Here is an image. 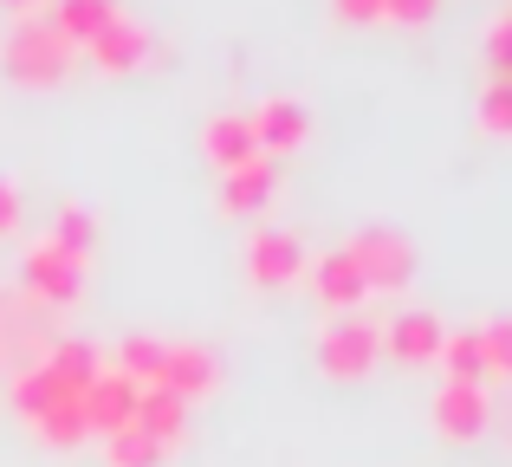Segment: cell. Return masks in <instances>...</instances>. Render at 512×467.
<instances>
[{
  "mask_svg": "<svg viewBox=\"0 0 512 467\" xmlns=\"http://www.w3.org/2000/svg\"><path fill=\"white\" fill-rule=\"evenodd\" d=\"M72 59H78V46H65L39 13H20L7 46H0V65H7L13 85H59V78L72 72Z\"/></svg>",
  "mask_w": 512,
  "mask_h": 467,
  "instance_id": "obj_1",
  "label": "cell"
},
{
  "mask_svg": "<svg viewBox=\"0 0 512 467\" xmlns=\"http://www.w3.org/2000/svg\"><path fill=\"white\" fill-rule=\"evenodd\" d=\"M20 286L33 305H78V292H85V260L78 253H65L52 234L26 240L20 253Z\"/></svg>",
  "mask_w": 512,
  "mask_h": 467,
  "instance_id": "obj_2",
  "label": "cell"
},
{
  "mask_svg": "<svg viewBox=\"0 0 512 467\" xmlns=\"http://www.w3.org/2000/svg\"><path fill=\"white\" fill-rule=\"evenodd\" d=\"M376 357H383V331L357 312L331 318V325L318 331V370H325V377H370Z\"/></svg>",
  "mask_w": 512,
  "mask_h": 467,
  "instance_id": "obj_3",
  "label": "cell"
},
{
  "mask_svg": "<svg viewBox=\"0 0 512 467\" xmlns=\"http://www.w3.org/2000/svg\"><path fill=\"white\" fill-rule=\"evenodd\" d=\"M350 266L363 273V286L370 292H402L409 286V273H415V247L402 234H389V228H363V234H350Z\"/></svg>",
  "mask_w": 512,
  "mask_h": 467,
  "instance_id": "obj_4",
  "label": "cell"
},
{
  "mask_svg": "<svg viewBox=\"0 0 512 467\" xmlns=\"http://www.w3.org/2000/svg\"><path fill=\"white\" fill-rule=\"evenodd\" d=\"M240 260H247V279L253 286H292V279L305 273V240L292 234V228H260L247 240V253H240Z\"/></svg>",
  "mask_w": 512,
  "mask_h": 467,
  "instance_id": "obj_5",
  "label": "cell"
},
{
  "mask_svg": "<svg viewBox=\"0 0 512 467\" xmlns=\"http://www.w3.org/2000/svg\"><path fill=\"white\" fill-rule=\"evenodd\" d=\"M137 396H143V390L124 377V370L104 364V370H98V383H91V390L78 396V409H85V429L111 442L117 429H130V422H137Z\"/></svg>",
  "mask_w": 512,
  "mask_h": 467,
  "instance_id": "obj_6",
  "label": "cell"
},
{
  "mask_svg": "<svg viewBox=\"0 0 512 467\" xmlns=\"http://www.w3.org/2000/svg\"><path fill=\"white\" fill-rule=\"evenodd\" d=\"M253 124V143H260V156H292L305 137H312V111H305L299 98H266L260 111L247 117Z\"/></svg>",
  "mask_w": 512,
  "mask_h": 467,
  "instance_id": "obj_7",
  "label": "cell"
},
{
  "mask_svg": "<svg viewBox=\"0 0 512 467\" xmlns=\"http://www.w3.org/2000/svg\"><path fill=\"white\" fill-rule=\"evenodd\" d=\"M33 357L46 364V377L59 383L65 396H85L91 383H98V370H104V357H98V344H91V338H46Z\"/></svg>",
  "mask_w": 512,
  "mask_h": 467,
  "instance_id": "obj_8",
  "label": "cell"
},
{
  "mask_svg": "<svg viewBox=\"0 0 512 467\" xmlns=\"http://www.w3.org/2000/svg\"><path fill=\"white\" fill-rule=\"evenodd\" d=\"M493 422V403L480 383H441L435 396V429L448 435V442H474V435H487Z\"/></svg>",
  "mask_w": 512,
  "mask_h": 467,
  "instance_id": "obj_9",
  "label": "cell"
},
{
  "mask_svg": "<svg viewBox=\"0 0 512 467\" xmlns=\"http://www.w3.org/2000/svg\"><path fill=\"white\" fill-rule=\"evenodd\" d=\"M273 195H279V163L253 156V163L221 176V215H260V208H273Z\"/></svg>",
  "mask_w": 512,
  "mask_h": 467,
  "instance_id": "obj_10",
  "label": "cell"
},
{
  "mask_svg": "<svg viewBox=\"0 0 512 467\" xmlns=\"http://www.w3.org/2000/svg\"><path fill=\"white\" fill-rule=\"evenodd\" d=\"M383 351L396 357L402 370L435 364V351H441V318H435V312H396V318L383 325Z\"/></svg>",
  "mask_w": 512,
  "mask_h": 467,
  "instance_id": "obj_11",
  "label": "cell"
},
{
  "mask_svg": "<svg viewBox=\"0 0 512 467\" xmlns=\"http://www.w3.org/2000/svg\"><path fill=\"white\" fill-rule=\"evenodd\" d=\"M214 383H221V357H214L208 344H169V364H163V390L169 396H182V403L195 409Z\"/></svg>",
  "mask_w": 512,
  "mask_h": 467,
  "instance_id": "obj_12",
  "label": "cell"
},
{
  "mask_svg": "<svg viewBox=\"0 0 512 467\" xmlns=\"http://www.w3.org/2000/svg\"><path fill=\"white\" fill-rule=\"evenodd\" d=\"M201 150L214 156V169H240V163H253L260 156V143H253V124H247V111H214L208 124H201Z\"/></svg>",
  "mask_w": 512,
  "mask_h": 467,
  "instance_id": "obj_13",
  "label": "cell"
},
{
  "mask_svg": "<svg viewBox=\"0 0 512 467\" xmlns=\"http://www.w3.org/2000/svg\"><path fill=\"white\" fill-rule=\"evenodd\" d=\"M312 286H318V299H325V312H338L350 318L363 299H370V286H363V273L350 266V253H318V266H312Z\"/></svg>",
  "mask_w": 512,
  "mask_h": 467,
  "instance_id": "obj_14",
  "label": "cell"
},
{
  "mask_svg": "<svg viewBox=\"0 0 512 467\" xmlns=\"http://www.w3.org/2000/svg\"><path fill=\"white\" fill-rule=\"evenodd\" d=\"M143 59H150V33H143L137 20H124V13L91 39V65H98V72H137Z\"/></svg>",
  "mask_w": 512,
  "mask_h": 467,
  "instance_id": "obj_15",
  "label": "cell"
},
{
  "mask_svg": "<svg viewBox=\"0 0 512 467\" xmlns=\"http://www.w3.org/2000/svg\"><path fill=\"white\" fill-rule=\"evenodd\" d=\"M111 20H117V0H52V20L46 26L65 39V46H91Z\"/></svg>",
  "mask_w": 512,
  "mask_h": 467,
  "instance_id": "obj_16",
  "label": "cell"
},
{
  "mask_svg": "<svg viewBox=\"0 0 512 467\" xmlns=\"http://www.w3.org/2000/svg\"><path fill=\"white\" fill-rule=\"evenodd\" d=\"M137 429L150 435V442L175 448V442L188 435V403H182V396H169L163 383H156V390H143V396H137Z\"/></svg>",
  "mask_w": 512,
  "mask_h": 467,
  "instance_id": "obj_17",
  "label": "cell"
},
{
  "mask_svg": "<svg viewBox=\"0 0 512 467\" xmlns=\"http://www.w3.org/2000/svg\"><path fill=\"white\" fill-rule=\"evenodd\" d=\"M7 396H13V416H20V422H39V416H46V409L52 403H59V383H52L46 377V364H39V357H26V364L20 370H13V383H7Z\"/></svg>",
  "mask_w": 512,
  "mask_h": 467,
  "instance_id": "obj_18",
  "label": "cell"
},
{
  "mask_svg": "<svg viewBox=\"0 0 512 467\" xmlns=\"http://www.w3.org/2000/svg\"><path fill=\"white\" fill-rule=\"evenodd\" d=\"M435 364H441V377H448V383H480V377H487V357H480V331H441Z\"/></svg>",
  "mask_w": 512,
  "mask_h": 467,
  "instance_id": "obj_19",
  "label": "cell"
},
{
  "mask_svg": "<svg viewBox=\"0 0 512 467\" xmlns=\"http://www.w3.org/2000/svg\"><path fill=\"white\" fill-rule=\"evenodd\" d=\"M26 429H33L46 448H78V442H91V429H85V409H78V396H59V403H52L39 422H26Z\"/></svg>",
  "mask_w": 512,
  "mask_h": 467,
  "instance_id": "obj_20",
  "label": "cell"
},
{
  "mask_svg": "<svg viewBox=\"0 0 512 467\" xmlns=\"http://www.w3.org/2000/svg\"><path fill=\"white\" fill-rule=\"evenodd\" d=\"M163 364H169L163 338H124V351H117V370H124L137 390H156V383H163Z\"/></svg>",
  "mask_w": 512,
  "mask_h": 467,
  "instance_id": "obj_21",
  "label": "cell"
},
{
  "mask_svg": "<svg viewBox=\"0 0 512 467\" xmlns=\"http://www.w3.org/2000/svg\"><path fill=\"white\" fill-rule=\"evenodd\" d=\"M163 455H169V448L150 442L137 422H130V429H117L111 442H104V461H111V467H163Z\"/></svg>",
  "mask_w": 512,
  "mask_h": 467,
  "instance_id": "obj_22",
  "label": "cell"
},
{
  "mask_svg": "<svg viewBox=\"0 0 512 467\" xmlns=\"http://www.w3.org/2000/svg\"><path fill=\"white\" fill-rule=\"evenodd\" d=\"M65 253H78V260H91V247H98V215H91L85 202H65L59 208V228H52Z\"/></svg>",
  "mask_w": 512,
  "mask_h": 467,
  "instance_id": "obj_23",
  "label": "cell"
},
{
  "mask_svg": "<svg viewBox=\"0 0 512 467\" xmlns=\"http://www.w3.org/2000/svg\"><path fill=\"white\" fill-rule=\"evenodd\" d=\"M480 357H487L493 377H512V312H500V318L480 325Z\"/></svg>",
  "mask_w": 512,
  "mask_h": 467,
  "instance_id": "obj_24",
  "label": "cell"
},
{
  "mask_svg": "<svg viewBox=\"0 0 512 467\" xmlns=\"http://www.w3.org/2000/svg\"><path fill=\"white\" fill-rule=\"evenodd\" d=\"M480 130L512 137V78H493V85L480 91Z\"/></svg>",
  "mask_w": 512,
  "mask_h": 467,
  "instance_id": "obj_25",
  "label": "cell"
},
{
  "mask_svg": "<svg viewBox=\"0 0 512 467\" xmlns=\"http://www.w3.org/2000/svg\"><path fill=\"white\" fill-rule=\"evenodd\" d=\"M487 65H493V78H512V7L487 26Z\"/></svg>",
  "mask_w": 512,
  "mask_h": 467,
  "instance_id": "obj_26",
  "label": "cell"
},
{
  "mask_svg": "<svg viewBox=\"0 0 512 467\" xmlns=\"http://www.w3.org/2000/svg\"><path fill=\"white\" fill-rule=\"evenodd\" d=\"M435 7H441V0H383V20H396V26H422V20H435Z\"/></svg>",
  "mask_w": 512,
  "mask_h": 467,
  "instance_id": "obj_27",
  "label": "cell"
},
{
  "mask_svg": "<svg viewBox=\"0 0 512 467\" xmlns=\"http://www.w3.org/2000/svg\"><path fill=\"white\" fill-rule=\"evenodd\" d=\"M20 215H26V208H20V182H13V176H0V234H13V228H20Z\"/></svg>",
  "mask_w": 512,
  "mask_h": 467,
  "instance_id": "obj_28",
  "label": "cell"
},
{
  "mask_svg": "<svg viewBox=\"0 0 512 467\" xmlns=\"http://www.w3.org/2000/svg\"><path fill=\"white\" fill-rule=\"evenodd\" d=\"M344 20H383V0H338Z\"/></svg>",
  "mask_w": 512,
  "mask_h": 467,
  "instance_id": "obj_29",
  "label": "cell"
},
{
  "mask_svg": "<svg viewBox=\"0 0 512 467\" xmlns=\"http://www.w3.org/2000/svg\"><path fill=\"white\" fill-rule=\"evenodd\" d=\"M7 7H13V13H33V0H7Z\"/></svg>",
  "mask_w": 512,
  "mask_h": 467,
  "instance_id": "obj_30",
  "label": "cell"
}]
</instances>
